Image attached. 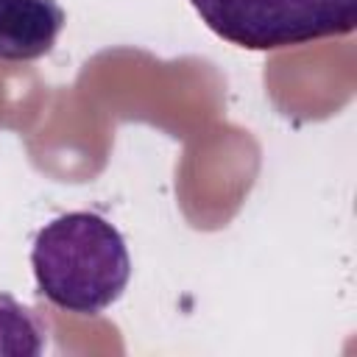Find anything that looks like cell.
I'll list each match as a JSON object with an SVG mask.
<instances>
[{"instance_id":"obj_2","label":"cell","mask_w":357,"mask_h":357,"mask_svg":"<svg viewBox=\"0 0 357 357\" xmlns=\"http://www.w3.org/2000/svg\"><path fill=\"white\" fill-rule=\"evenodd\" d=\"M201 22L245 50H279L354 31L357 0H190Z\"/></svg>"},{"instance_id":"obj_1","label":"cell","mask_w":357,"mask_h":357,"mask_svg":"<svg viewBox=\"0 0 357 357\" xmlns=\"http://www.w3.org/2000/svg\"><path fill=\"white\" fill-rule=\"evenodd\" d=\"M31 268L39 293L64 312L100 315L131 276L123 234L98 212H67L36 231Z\"/></svg>"},{"instance_id":"obj_3","label":"cell","mask_w":357,"mask_h":357,"mask_svg":"<svg viewBox=\"0 0 357 357\" xmlns=\"http://www.w3.org/2000/svg\"><path fill=\"white\" fill-rule=\"evenodd\" d=\"M61 28L59 0H0V59L33 61L53 50Z\"/></svg>"},{"instance_id":"obj_4","label":"cell","mask_w":357,"mask_h":357,"mask_svg":"<svg viewBox=\"0 0 357 357\" xmlns=\"http://www.w3.org/2000/svg\"><path fill=\"white\" fill-rule=\"evenodd\" d=\"M45 349V326L14 296L0 293V357H36Z\"/></svg>"}]
</instances>
